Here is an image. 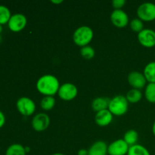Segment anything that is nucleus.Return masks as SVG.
<instances>
[{"mask_svg": "<svg viewBox=\"0 0 155 155\" xmlns=\"http://www.w3.org/2000/svg\"><path fill=\"white\" fill-rule=\"evenodd\" d=\"M27 24V19L24 15L21 13H16L12 15L8 22V26L11 31L18 33L25 28Z\"/></svg>", "mask_w": 155, "mask_h": 155, "instance_id": "nucleus-6", "label": "nucleus"}, {"mask_svg": "<svg viewBox=\"0 0 155 155\" xmlns=\"http://www.w3.org/2000/svg\"><path fill=\"white\" fill-rule=\"evenodd\" d=\"M5 124V116L2 110H0V129Z\"/></svg>", "mask_w": 155, "mask_h": 155, "instance_id": "nucleus-27", "label": "nucleus"}, {"mask_svg": "<svg viewBox=\"0 0 155 155\" xmlns=\"http://www.w3.org/2000/svg\"><path fill=\"white\" fill-rule=\"evenodd\" d=\"M124 139L129 146H133L136 145L138 139H139V133L135 130H130L125 133L124 136Z\"/></svg>", "mask_w": 155, "mask_h": 155, "instance_id": "nucleus-18", "label": "nucleus"}, {"mask_svg": "<svg viewBox=\"0 0 155 155\" xmlns=\"http://www.w3.org/2000/svg\"><path fill=\"white\" fill-rule=\"evenodd\" d=\"M30 148H29V147H25V151H26V152H29V151H30Z\"/></svg>", "mask_w": 155, "mask_h": 155, "instance_id": "nucleus-31", "label": "nucleus"}, {"mask_svg": "<svg viewBox=\"0 0 155 155\" xmlns=\"http://www.w3.org/2000/svg\"><path fill=\"white\" fill-rule=\"evenodd\" d=\"M77 155H89V151L86 149H80L77 152Z\"/></svg>", "mask_w": 155, "mask_h": 155, "instance_id": "nucleus-28", "label": "nucleus"}, {"mask_svg": "<svg viewBox=\"0 0 155 155\" xmlns=\"http://www.w3.org/2000/svg\"><path fill=\"white\" fill-rule=\"evenodd\" d=\"M128 102L132 103V104H136L139 101H141L142 98V93L139 89H132L127 93L126 95Z\"/></svg>", "mask_w": 155, "mask_h": 155, "instance_id": "nucleus-19", "label": "nucleus"}, {"mask_svg": "<svg viewBox=\"0 0 155 155\" xmlns=\"http://www.w3.org/2000/svg\"><path fill=\"white\" fill-rule=\"evenodd\" d=\"M129 102L126 96L116 95L110 100L108 110L114 116H123L128 110Z\"/></svg>", "mask_w": 155, "mask_h": 155, "instance_id": "nucleus-3", "label": "nucleus"}, {"mask_svg": "<svg viewBox=\"0 0 155 155\" xmlns=\"http://www.w3.org/2000/svg\"><path fill=\"white\" fill-rule=\"evenodd\" d=\"M55 105V98L53 96H45L40 101V107L45 111H48L54 108Z\"/></svg>", "mask_w": 155, "mask_h": 155, "instance_id": "nucleus-21", "label": "nucleus"}, {"mask_svg": "<svg viewBox=\"0 0 155 155\" xmlns=\"http://www.w3.org/2000/svg\"><path fill=\"white\" fill-rule=\"evenodd\" d=\"M2 30H3L2 25H1V24H0V34H1V33L2 32Z\"/></svg>", "mask_w": 155, "mask_h": 155, "instance_id": "nucleus-32", "label": "nucleus"}, {"mask_svg": "<svg viewBox=\"0 0 155 155\" xmlns=\"http://www.w3.org/2000/svg\"><path fill=\"white\" fill-rule=\"evenodd\" d=\"M25 147L21 144L15 143L8 147L5 155H26Z\"/></svg>", "mask_w": 155, "mask_h": 155, "instance_id": "nucleus-17", "label": "nucleus"}, {"mask_svg": "<svg viewBox=\"0 0 155 155\" xmlns=\"http://www.w3.org/2000/svg\"><path fill=\"white\" fill-rule=\"evenodd\" d=\"M80 54L82 57L87 60L93 58L95 54V51L92 46L90 45H86V46L82 47L80 49Z\"/></svg>", "mask_w": 155, "mask_h": 155, "instance_id": "nucleus-24", "label": "nucleus"}, {"mask_svg": "<svg viewBox=\"0 0 155 155\" xmlns=\"http://www.w3.org/2000/svg\"><path fill=\"white\" fill-rule=\"evenodd\" d=\"M32 127L37 132H42L48 129L50 124V117L45 113H39L32 119Z\"/></svg>", "mask_w": 155, "mask_h": 155, "instance_id": "nucleus-10", "label": "nucleus"}, {"mask_svg": "<svg viewBox=\"0 0 155 155\" xmlns=\"http://www.w3.org/2000/svg\"><path fill=\"white\" fill-rule=\"evenodd\" d=\"M36 89L45 96H53L58 92L60 83L58 79L51 74H45L38 79Z\"/></svg>", "mask_w": 155, "mask_h": 155, "instance_id": "nucleus-1", "label": "nucleus"}, {"mask_svg": "<svg viewBox=\"0 0 155 155\" xmlns=\"http://www.w3.org/2000/svg\"><path fill=\"white\" fill-rule=\"evenodd\" d=\"M130 28L133 31L136 32V33H140L142 30H143L144 29V24L143 21L142 20H140L139 18H134V19L132 20L130 23Z\"/></svg>", "mask_w": 155, "mask_h": 155, "instance_id": "nucleus-25", "label": "nucleus"}, {"mask_svg": "<svg viewBox=\"0 0 155 155\" xmlns=\"http://www.w3.org/2000/svg\"><path fill=\"white\" fill-rule=\"evenodd\" d=\"M110 100L107 97H98L95 98L92 102V108L95 112H99L101 110L108 109Z\"/></svg>", "mask_w": 155, "mask_h": 155, "instance_id": "nucleus-15", "label": "nucleus"}, {"mask_svg": "<svg viewBox=\"0 0 155 155\" xmlns=\"http://www.w3.org/2000/svg\"><path fill=\"white\" fill-rule=\"evenodd\" d=\"M2 35L0 34V43L2 42Z\"/></svg>", "mask_w": 155, "mask_h": 155, "instance_id": "nucleus-34", "label": "nucleus"}, {"mask_svg": "<svg viewBox=\"0 0 155 155\" xmlns=\"http://www.w3.org/2000/svg\"><path fill=\"white\" fill-rule=\"evenodd\" d=\"M130 146L124 139H117L107 147V154L109 155H127Z\"/></svg>", "mask_w": 155, "mask_h": 155, "instance_id": "nucleus-8", "label": "nucleus"}, {"mask_svg": "<svg viewBox=\"0 0 155 155\" xmlns=\"http://www.w3.org/2000/svg\"><path fill=\"white\" fill-rule=\"evenodd\" d=\"M58 96L64 101H71L78 95V89L71 83H65L59 88Z\"/></svg>", "mask_w": 155, "mask_h": 155, "instance_id": "nucleus-7", "label": "nucleus"}, {"mask_svg": "<svg viewBox=\"0 0 155 155\" xmlns=\"http://www.w3.org/2000/svg\"><path fill=\"white\" fill-rule=\"evenodd\" d=\"M51 155H65L64 154H61V153H54V154H51Z\"/></svg>", "mask_w": 155, "mask_h": 155, "instance_id": "nucleus-33", "label": "nucleus"}, {"mask_svg": "<svg viewBox=\"0 0 155 155\" xmlns=\"http://www.w3.org/2000/svg\"><path fill=\"white\" fill-rule=\"evenodd\" d=\"M111 23L118 28H123L129 24V17L122 9H114L110 15Z\"/></svg>", "mask_w": 155, "mask_h": 155, "instance_id": "nucleus-11", "label": "nucleus"}, {"mask_svg": "<svg viewBox=\"0 0 155 155\" xmlns=\"http://www.w3.org/2000/svg\"><path fill=\"white\" fill-rule=\"evenodd\" d=\"M127 155H151L148 150L145 146L139 144L130 146Z\"/></svg>", "mask_w": 155, "mask_h": 155, "instance_id": "nucleus-20", "label": "nucleus"}, {"mask_svg": "<svg viewBox=\"0 0 155 155\" xmlns=\"http://www.w3.org/2000/svg\"><path fill=\"white\" fill-rule=\"evenodd\" d=\"M16 107L18 112L25 117L31 116L36 110V104L34 101L26 96L18 98L16 102Z\"/></svg>", "mask_w": 155, "mask_h": 155, "instance_id": "nucleus-4", "label": "nucleus"}, {"mask_svg": "<svg viewBox=\"0 0 155 155\" xmlns=\"http://www.w3.org/2000/svg\"><path fill=\"white\" fill-rule=\"evenodd\" d=\"M152 133L153 134H154V136H155V121L154 122V124H153V126H152Z\"/></svg>", "mask_w": 155, "mask_h": 155, "instance_id": "nucleus-30", "label": "nucleus"}, {"mask_svg": "<svg viewBox=\"0 0 155 155\" xmlns=\"http://www.w3.org/2000/svg\"><path fill=\"white\" fill-rule=\"evenodd\" d=\"M108 145L103 141L94 142L89 148V155H107Z\"/></svg>", "mask_w": 155, "mask_h": 155, "instance_id": "nucleus-14", "label": "nucleus"}, {"mask_svg": "<svg viewBox=\"0 0 155 155\" xmlns=\"http://www.w3.org/2000/svg\"><path fill=\"white\" fill-rule=\"evenodd\" d=\"M126 4L125 0H113L112 5L115 9H121Z\"/></svg>", "mask_w": 155, "mask_h": 155, "instance_id": "nucleus-26", "label": "nucleus"}, {"mask_svg": "<svg viewBox=\"0 0 155 155\" xmlns=\"http://www.w3.org/2000/svg\"><path fill=\"white\" fill-rule=\"evenodd\" d=\"M138 18L142 21H153L155 20V4L152 2H144L137 8Z\"/></svg>", "mask_w": 155, "mask_h": 155, "instance_id": "nucleus-5", "label": "nucleus"}, {"mask_svg": "<svg viewBox=\"0 0 155 155\" xmlns=\"http://www.w3.org/2000/svg\"><path fill=\"white\" fill-rule=\"evenodd\" d=\"M51 3L53 4H61V3L63 2V0H51Z\"/></svg>", "mask_w": 155, "mask_h": 155, "instance_id": "nucleus-29", "label": "nucleus"}, {"mask_svg": "<svg viewBox=\"0 0 155 155\" xmlns=\"http://www.w3.org/2000/svg\"><path fill=\"white\" fill-rule=\"evenodd\" d=\"M138 40L142 46L152 48L155 46V31L152 29L145 28L138 33Z\"/></svg>", "mask_w": 155, "mask_h": 155, "instance_id": "nucleus-9", "label": "nucleus"}, {"mask_svg": "<svg viewBox=\"0 0 155 155\" xmlns=\"http://www.w3.org/2000/svg\"><path fill=\"white\" fill-rule=\"evenodd\" d=\"M114 115L110 113L108 109L97 112L95 117V124L101 127H107L113 120Z\"/></svg>", "mask_w": 155, "mask_h": 155, "instance_id": "nucleus-13", "label": "nucleus"}, {"mask_svg": "<svg viewBox=\"0 0 155 155\" xmlns=\"http://www.w3.org/2000/svg\"><path fill=\"white\" fill-rule=\"evenodd\" d=\"M12 15L11 11L7 6L4 5H0V24L1 25L8 24Z\"/></svg>", "mask_w": 155, "mask_h": 155, "instance_id": "nucleus-22", "label": "nucleus"}, {"mask_svg": "<svg viewBox=\"0 0 155 155\" xmlns=\"http://www.w3.org/2000/svg\"><path fill=\"white\" fill-rule=\"evenodd\" d=\"M145 96L150 103H155V83H148L145 89Z\"/></svg>", "mask_w": 155, "mask_h": 155, "instance_id": "nucleus-23", "label": "nucleus"}, {"mask_svg": "<svg viewBox=\"0 0 155 155\" xmlns=\"http://www.w3.org/2000/svg\"><path fill=\"white\" fill-rule=\"evenodd\" d=\"M143 74L148 83H155V61L149 62L146 64Z\"/></svg>", "mask_w": 155, "mask_h": 155, "instance_id": "nucleus-16", "label": "nucleus"}, {"mask_svg": "<svg viewBox=\"0 0 155 155\" xmlns=\"http://www.w3.org/2000/svg\"><path fill=\"white\" fill-rule=\"evenodd\" d=\"M94 36L93 30L88 26H81L76 29L73 34V41L78 46L84 47L89 45Z\"/></svg>", "mask_w": 155, "mask_h": 155, "instance_id": "nucleus-2", "label": "nucleus"}, {"mask_svg": "<svg viewBox=\"0 0 155 155\" xmlns=\"http://www.w3.org/2000/svg\"><path fill=\"white\" fill-rule=\"evenodd\" d=\"M128 83L130 86L133 87V89H143L145 86H146L147 80L145 79V75L143 73H141L139 71H132L129 74L127 77Z\"/></svg>", "mask_w": 155, "mask_h": 155, "instance_id": "nucleus-12", "label": "nucleus"}]
</instances>
